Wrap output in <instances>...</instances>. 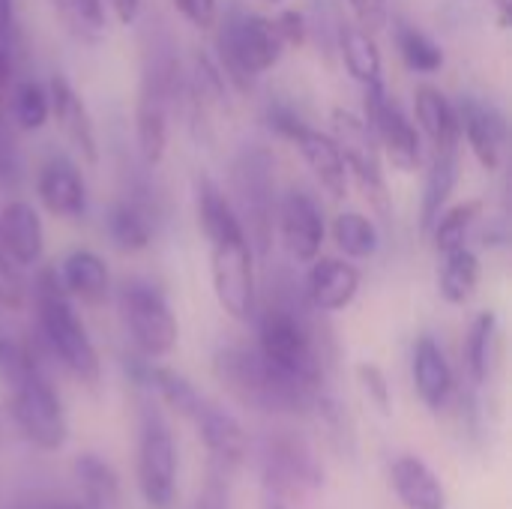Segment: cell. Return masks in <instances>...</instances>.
<instances>
[{
  "label": "cell",
  "instance_id": "cell-20",
  "mask_svg": "<svg viewBox=\"0 0 512 509\" xmlns=\"http://www.w3.org/2000/svg\"><path fill=\"white\" fill-rule=\"evenodd\" d=\"M291 144L300 150L303 162L309 165V171L318 177L321 189L330 195V198H345L348 195V168H345V159H342V150L336 144L333 135L321 132V129H312L309 123H303Z\"/></svg>",
  "mask_w": 512,
  "mask_h": 509
},
{
  "label": "cell",
  "instance_id": "cell-42",
  "mask_svg": "<svg viewBox=\"0 0 512 509\" xmlns=\"http://www.w3.org/2000/svg\"><path fill=\"white\" fill-rule=\"evenodd\" d=\"M273 27L285 48H300L306 42V18L297 9H285L273 18Z\"/></svg>",
  "mask_w": 512,
  "mask_h": 509
},
{
  "label": "cell",
  "instance_id": "cell-38",
  "mask_svg": "<svg viewBox=\"0 0 512 509\" xmlns=\"http://www.w3.org/2000/svg\"><path fill=\"white\" fill-rule=\"evenodd\" d=\"M36 369H42V363H39V357L33 354V348L18 345V342L0 336V384H3V387L12 390L15 384H21V381H24L30 372H36Z\"/></svg>",
  "mask_w": 512,
  "mask_h": 509
},
{
  "label": "cell",
  "instance_id": "cell-37",
  "mask_svg": "<svg viewBox=\"0 0 512 509\" xmlns=\"http://www.w3.org/2000/svg\"><path fill=\"white\" fill-rule=\"evenodd\" d=\"M60 21L84 42L105 36V3L102 0H51Z\"/></svg>",
  "mask_w": 512,
  "mask_h": 509
},
{
  "label": "cell",
  "instance_id": "cell-15",
  "mask_svg": "<svg viewBox=\"0 0 512 509\" xmlns=\"http://www.w3.org/2000/svg\"><path fill=\"white\" fill-rule=\"evenodd\" d=\"M189 420L195 423V429L210 453V471L231 477L249 456V438H246L243 426L228 411H222L219 405H213L207 399H201V405L195 408V414Z\"/></svg>",
  "mask_w": 512,
  "mask_h": 509
},
{
  "label": "cell",
  "instance_id": "cell-32",
  "mask_svg": "<svg viewBox=\"0 0 512 509\" xmlns=\"http://www.w3.org/2000/svg\"><path fill=\"white\" fill-rule=\"evenodd\" d=\"M108 237L111 243L120 249V252H144L153 240V228H150V219L147 213L135 204V201H117L111 210H108Z\"/></svg>",
  "mask_w": 512,
  "mask_h": 509
},
{
  "label": "cell",
  "instance_id": "cell-34",
  "mask_svg": "<svg viewBox=\"0 0 512 509\" xmlns=\"http://www.w3.org/2000/svg\"><path fill=\"white\" fill-rule=\"evenodd\" d=\"M333 240L348 258H372L381 246L375 222L363 213H339L333 222Z\"/></svg>",
  "mask_w": 512,
  "mask_h": 509
},
{
  "label": "cell",
  "instance_id": "cell-13",
  "mask_svg": "<svg viewBox=\"0 0 512 509\" xmlns=\"http://www.w3.org/2000/svg\"><path fill=\"white\" fill-rule=\"evenodd\" d=\"M363 108H366V123L375 135V141L384 147L387 159L399 171H417L420 165V135L414 123L405 117L399 102H393L384 90V84L363 87Z\"/></svg>",
  "mask_w": 512,
  "mask_h": 509
},
{
  "label": "cell",
  "instance_id": "cell-19",
  "mask_svg": "<svg viewBox=\"0 0 512 509\" xmlns=\"http://www.w3.org/2000/svg\"><path fill=\"white\" fill-rule=\"evenodd\" d=\"M48 99H51V117L57 120V126L66 135V141L81 153L84 162L96 165L99 162L96 129H93L90 111L81 102V96L75 93V87L63 75H57V78L48 81Z\"/></svg>",
  "mask_w": 512,
  "mask_h": 509
},
{
  "label": "cell",
  "instance_id": "cell-40",
  "mask_svg": "<svg viewBox=\"0 0 512 509\" xmlns=\"http://www.w3.org/2000/svg\"><path fill=\"white\" fill-rule=\"evenodd\" d=\"M357 381H360L363 393L369 396V402H372L384 417H390V414H393V393H390V384H387V375L381 372V366H375V363H360V366H357Z\"/></svg>",
  "mask_w": 512,
  "mask_h": 509
},
{
  "label": "cell",
  "instance_id": "cell-28",
  "mask_svg": "<svg viewBox=\"0 0 512 509\" xmlns=\"http://www.w3.org/2000/svg\"><path fill=\"white\" fill-rule=\"evenodd\" d=\"M495 357H498V315L480 312L471 321L468 336H465V348H462L465 372H468L474 387H483L492 378Z\"/></svg>",
  "mask_w": 512,
  "mask_h": 509
},
{
  "label": "cell",
  "instance_id": "cell-12",
  "mask_svg": "<svg viewBox=\"0 0 512 509\" xmlns=\"http://www.w3.org/2000/svg\"><path fill=\"white\" fill-rule=\"evenodd\" d=\"M333 138L342 150L348 177H354V183L360 186V192L369 198V204L378 213H387L390 195H387V180L381 171L378 141L369 129V123L363 117H357L354 111L336 108L333 111Z\"/></svg>",
  "mask_w": 512,
  "mask_h": 509
},
{
  "label": "cell",
  "instance_id": "cell-41",
  "mask_svg": "<svg viewBox=\"0 0 512 509\" xmlns=\"http://www.w3.org/2000/svg\"><path fill=\"white\" fill-rule=\"evenodd\" d=\"M171 6L198 30H210L219 21V3L216 0H171Z\"/></svg>",
  "mask_w": 512,
  "mask_h": 509
},
{
  "label": "cell",
  "instance_id": "cell-30",
  "mask_svg": "<svg viewBox=\"0 0 512 509\" xmlns=\"http://www.w3.org/2000/svg\"><path fill=\"white\" fill-rule=\"evenodd\" d=\"M195 210H198V225H201L207 240H219V237L243 231L234 204L228 201V195L210 177H201L195 183Z\"/></svg>",
  "mask_w": 512,
  "mask_h": 509
},
{
  "label": "cell",
  "instance_id": "cell-11",
  "mask_svg": "<svg viewBox=\"0 0 512 509\" xmlns=\"http://www.w3.org/2000/svg\"><path fill=\"white\" fill-rule=\"evenodd\" d=\"M210 276L225 315L249 321L255 315V267L252 246L243 231L210 240Z\"/></svg>",
  "mask_w": 512,
  "mask_h": 509
},
{
  "label": "cell",
  "instance_id": "cell-14",
  "mask_svg": "<svg viewBox=\"0 0 512 509\" xmlns=\"http://www.w3.org/2000/svg\"><path fill=\"white\" fill-rule=\"evenodd\" d=\"M276 219H279V234L285 249L291 252L294 261L300 264H312L321 255L324 246V213L318 207V201L303 192V189H291L279 207H276Z\"/></svg>",
  "mask_w": 512,
  "mask_h": 509
},
{
  "label": "cell",
  "instance_id": "cell-44",
  "mask_svg": "<svg viewBox=\"0 0 512 509\" xmlns=\"http://www.w3.org/2000/svg\"><path fill=\"white\" fill-rule=\"evenodd\" d=\"M357 24L369 33H378L387 24V0H348Z\"/></svg>",
  "mask_w": 512,
  "mask_h": 509
},
{
  "label": "cell",
  "instance_id": "cell-36",
  "mask_svg": "<svg viewBox=\"0 0 512 509\" xmlns=\"http://www.w3.org/2000/svg\"><path fill=\"white\" fill-rule=\"evenodd\" d=\"M396 45H399V54L405 60L408 69L414 72H423V75H432L444 66V51L441 45L426 36L423 30L411 27V24H399L396 27Z\"/></svg>",
  "mask_w": 512,
  "mask_h": 509
},
{
  "label": "cell",
  "instance_id": "cell-39",
  "mask_svg": "<svg viewBox=\"0 0 512 509\" xmlns=\"http://www.w3.org/2000/svg\"><path fill=\"white\" fill-rule=\"evenodd\" d=\"M27 300V282L21 276V267L3 252L0 246V309H21Z\"/></svg>",
  "mask_w": 512,
  "mask_h": 509
},
{
  "label": "cell",
  "instance_id": "cell-26",
  "mask_svg": "<svg viewBox=\"0 0 512 509\" xmlns=\"http://www.w3.org/2000/svg\"><path fill=\"white\" fill-rule=\"evenodd\" d=\"M60 285L69 297H78L84 303H99L108 294V267L105 261L90 249H72L63 264L57 267Z\"/></svg>",
  "mask_w": 512,
  "mask_h": 509
},
{
  "label": "cell",
  "instance_id": "cell-27",
  "mask_svg": "<svg viewBox=\"0 0 512 509\" xmlns=\"http://www.w3.org/2000/svg\"><path fill=\"white\" fill-rule=\"evenodd\" d=\"M339 51H342L345 69L351 72V78L357 84H363V87L384 84V78H381V72H384L381 51H378V42H375V36L369 30H363L360 24H342Z\"/></svg>",
  "mask_w": 512,
  "mask_h": 509
},
{
  "label": "cell",
  "instance_id": "cell-18",
  "mask_svg": "<svg viewBox=\"0 0 512 509\" xmlns=\"http://www.w3.org/2000/svg\"><path fill=\"white\" fill-rule=\"evenodd\" d=\"M360 270L351 261L342 258H315L306 276V297L315 312H342L354 303L360 291Z\"/></svg>",
  "mask_w": 512,
  "mask_h": 509
},
{
  "label": "cell",
  "instance_id": "cell-46",
  "mask_svg": "<svg viewBox=\"0 0 512 509\" xmlns=\"http://www.w3.org/2000/svg\"><path fill=\"white\" fill-rule=\"evenodd\" d=\"M15 180H18V159H15L12 144H6V138L0 132V183H12L15 186Z\"/></svg>",
  "mask_w": 512,
  "mask_h": 509
},
{
  "label": "cell",
  "instance_id": "cell-43",
  "mask_svg": "<svg viewBox=\"0 0 512 509\" xmlns=\"http://www.w3.org/2000/svg\"><path fill=\"white\" fill-rule=\"evenodd\" d=\"M267 123H270V129H273L276 135H282L285 141H291L294 132H297L306 120L294 111V105H288V102H270V108H267Z\"/></svg>",
  "mask_w": 512,
  "mask_h": 509
},
{
  "label": "cell",
  "instance_id": "cell-21",
  "mask_svg": "<svg viewBox=\"0 0 512 509\" xmlns=\"http://www.w3.org/2000/svg\"><path fill=\"white\" fill-rule=\"evenodd\" d=\"M0 246L18 267H33L42 258L45 249V231L39 213L21 201L12 198L0 210Z\"/></svg>",
  "mask_w": 512,
  "mask_h": 509
},
{
  "label": "cell",
  "instance_id": "cell-48",
  "mask_svg": "<svg viewBox=\"0 0 512 509\" xmlns=\"http://www.w3.org/2000/svg\"><path fill=\"white\" fill-rule=\"evenodd\" d=\"M12 27H15V9L12 0H0V39L9 42L12 39Z\"/></svg>",
  "mask_w": 512,
  "mask_h": 509
},
{
  "label": "cell",
  "instance_id": "cell-22",
  "mask_svg": "<svg viewBox=\"0 0 512 509\" xmlns=\"http://www.w3.org/2000/svg\"><path fill=\"white\" fill-rule=\"evenodd\" d=\"M411 372H414L417 396L423 399L426 408L441 411V408L450 405L453 390H456V378H453V369L447 363L444 348L432 336H420L417 339L414 360H411Z\"/></svg>",
  "mask_w": 512,
  "mask_h": 509
},
{
  "label": "cell",
  "instance_id": "cell-50",
  "mask_svg": "<svg viewBox=\"0 0 512 509\" xmlns=\"http://www.w3.org/2000/svg\"><path fill=\"white\" fill-rule=\"evenodd\" d=\"M0 438H3V429H0Z\"/></svg>",
  "mask_w": 512,
  "mask_h": 509
},
{
  "label": "cell",
  "instance_id": "cell-16",
  "mask_svg": "<svg viewBox=\"0 0 512 509\" xmlns=\"http://www.w3.org/2000/svg\"><path fill=\"white\" fill-rule=\"evenodd\" d=\"M456 117H459V132L468 141L474 159L486 171H498L501 159H504V144H507L504 114L492 102H483L477 96H465L456 105Z\"/></svg>",
  "mask_w": 512,
  "mask_h": 509
},
{
  "label": "cell",
  "instance_id": "cell-8",
  "mask_svg": "<svg viewBox=\"0 0 512 509\" xmlns=\"http://www.w3.org/2000/svg\"><path fill=\"white\" fill-rule=\"evenodd\" d=\"M9 393H12L9 411H12L15 429L24 435V441L42 453H57L69 438V423H66L63 402H60L54 384L48 381L45 369L30 372Z\"/></svg>",
  "mask_w": 512,
  "mask_h": 509
},
{
  "label": "cell",
  "instance_id": "cell-3",
  "mask_svg": "<svg viewBox=\"0 0 512 509\" xmlns=\"http://www.w3.org/2000/svg\"><path fill=\"white\" fill-rule=\"evenodd\" d=\"M216 48H219V69L225 81L234 84L237 90H249L252 78L273 69L285 54L273 18L246 15L237 9L225 15V21L219 24Z\"/></svg>",
  "mask_w": 512,
  "mask_h": 509
},
{
  "label": "cell",
  "instance_id": "cell-1",
  "mask_svg": "<svg viewBox=\"0 0 512 509\" xmlns=\"http://www.w3.org/2000/svg\"><path fill=\"white\" fill-rule=\"evenodd\" d=\"M213 372L219 384L246 408L258 414H276V417H297L312 414L318 396L324 387H309L282 369H276L270 360L261 357L258 348L228 345L219 348L213 357Z\"/></svg>",
  "mask_w": 512,
  "mask_h": 509
},
{
  "label": "cell",
  "instance_id": "cell-5",
  "mask_svg": "<svg viewBox=\"0 0 512 509\" xmlns=\"http://www.w3.org/2000/svg\"><path fill=\"white\" fill-rule=\"evenodd\" d=\"M276 159L267 147H246L237 153L231 165V189H234V210L240 225L261 255H267L273 243V222H276Z\"/></svg>",
  "mask_w": 512,
  "mask_h": 509
},
{
  "label": "cell",
  "instance_id": "cell-35",
  "mask_svg": "<svg viewBox=\"0 0 512 509\" xmlns=\"http://www.w3.org/2000/svg\"><path fill=\"white\" fill-rule=\"evenodd\" d=\"M9 114L18 123V129L24 132H36L48 123L51 117V99H48V87H42L39 81H21L12 87L9 96Z\"/></svg>",
  "mask_w": 512,
  "mask_h": 509
},
{
  "label": "cell",
  "instance_id": "cell-9",
  "mask_svg": "<svg viewBox=\"0 0 512 509\" xmlns=\"http://www.w3.org/2000/svg\"><path fill=\"white\" fill-rule=\"evenodd\" d=\"M177 63L171 57L153 60L144 72L138 105H135V138L147 165H159L168 147L171 105L180 96Z\"/></svg>",
  "mask_w": 512,
  "mask_h": 509
},
{
  "label": "cell",
  "instance_id": "cell-23",
  "mask_svg": "<svg viewBox=\"0 0 512 509\" xmlns=\"http://www.w3.org/2000/svg\"><path fill=\"white\" fill-rule=\"evenodd\" d=\"M390 483L405 509H447V489L420 456H399L390 465Z\"/></svg>",
  "mask_w": 512,
  "mask_h": 509
},
{
  "label": "cell",
  "instance_id": "cell-24",
  "mask_svg": "<svg viewBox=\"0 0 512 509\" xmlns=\"http://www.w3.org/2000/svg\"><path fill=\"white\" fill-rule=\"evenodd\" d=\"M78 501L87 509H120L123 489L117 471L96 453H78L72 462Z\"/></svg>",
  "mask_w": 512,
  "mask_h": 509
},
{
  "label": "cell",
  "instance_id": "cell-25",
  "mask_svg": "<svg viewBox=\"0 0 512 509\" xmlns=\"http://www.w3.org/2000/svg\"><path fill=\"white\" fill-rule=\"evenodd\" d=\"M414 111H417V123L423 135L432 141L435 150H459L462 132H459L456 105H450V99L438 87H429V84L417 87Z\"/></svg>",
  "mask_w": 512,
  "mask_h": 509
},
{
  "label": "cell",
  "instance_id": "cell-4",
  "mask_svg": "<svg viewBox=\"0 0 512 509\" xmlns=\"http://www.w3.org/2000/svg\"><path fill=\"white\" fill-rule=\"evenodd\" d=\"M258 351L285 375L324 387V357L309 321L294 306H270L258 321Z\"/></svg>",
  "mask_w": 512,
  "mask_h": 509
},
{
  "label": "cell",
  "instance_id": "cell-47",
  "mask_svg": "<svg viewBox=\"0 0 512 509\" xmlns=\"http://www.w3.org/2000/svg\"><path fill=\"white\" fill-rule=\"evenodd\" d=\"M111 15L120 21V24H132L138 18V9H141V0H102Z\"/></svg>",
  "mask_w": 512,
  "mask_h": 509
},
{
  "label": "cell",
  "instance_id": "cell-17",
  "mask_svg": "<svg viewBox=\"0 0 512 509\" xmlns=\"http://www.w3.org/2000/svg\"><path fill=\"white\" fill-rule=\"evenodd\" d=\"M36 195L48 213L60 219H81L87 210V186L66 156H48L36 177Z\"/></svg>",
  "mask_w": 512,
  "mask_h": 509
},
{
  "label": "cell",
  "instance_id": "cell-33",
  "mask_svg": "<svg viewBox=\"0 0 512 509\" xmlns=\"http://www.w3.org/2000/svg\"><path fill=\"white\" fill-rule=\"evenodd\" d=\"M483 216V201H465V204H456L450 210H441V216L435 219V225L429 228L432 240H435V249L444 255L450 249H459V246H468V234L474 231V225L480 222Z\"/></svg>",
  "mask_w": 512,
  "mask_h": 509
},
{
  "label": "cell",
  "instance_id": "cell-49",
  "mask_svg": "<svg viewBox=\"0 0 512 509\" xmlns=\"http://www.w3.org/2000/svg\"><path fill=\"white\" fill-rule=\"evenodd\" d=\"M264 3H282V0H264Z\"/></svg>",
  "mask_w": 512,
  "mask_h": 509
},
{
  "label": "cell",
  "instance_id": "cell-45",
  "mask_svg": "<svg viewBox=\"0 0 512 509\" xmlns=\"http://www.w3.org/2000/svg\"><path fill=\"white\" fill-rule=\"evenodd\" d=\"M12 87H15V78H12V57H9V45L0 39V117L9 114Z\"/></svg>",
  "mask_w": 512,
  "mask_h": 509
},
{
  "label": "cell",
  "instance_id": "cell-31",
  "mask_svg": "<svg viewBox=\"0 0 512 509\" xmlns=\"http://www.w3.org/2000/svg\"><path fill=\"white\" fill-rule=\"evenodd\" d=\"M477 288H480V258L468 246L444 252L441 273H438L441 297L453 306H465L477 294Z\"/></svg>",
  "mask_w": 512,
  "mask_h": 509
},
{
  "label": "cell",
  "instance_id": "cell-10",
  "mask_svg": "<svg viewBox=\"0 0 512 509\" xmlns=\"http://www.w3.org/2000/svg\"><path fill=\"white\" fill-rule=\"evenodd\" d=\"M138 489L153 509H165L177 495V447L156 408L141 411L138 429Z\"/></svg>",
  "mask_w": 512,
  "mask_h": 509
},
{
  "label": "cell",
  "instance_id": "cell-29",
  "mask_svg": "<svg viewBox=\"0 0 512 509\" xmlns=\"http://www.w3.org/2000/svg\"><path fill=\"white\" fill-rule=\"evenodd\" d=\"M456 183H459V150H435V159L423 186V204H420V222L426 234L441 216V210L447 207Z\"/></svg>",
  "mask_w": 512,
  "mask_h": 509
},
{
  "label": "cell",
  "instance_id": "cell-6",
  "mask_svg": "<svg viewBox=\"0 0 512 509\" xmlns=\"http://www.w3.org/2000/svg\"><path fill=\"white\" fill-rule=\"evenodd\" d=\"M255 465L270 498H291L324 486L321 459L309 441L291 429L264 432L255 444Z\"/></svg>",
  "mask_w": 512,
  "mask_h": 509
},
{
  "label": "cell",
  "instance_id": "cell-2",
  "mask_svg": "<svg viewBox=\"0 0 512 509\" xmlns=\"http://www.w3.org/2000/svg\"><path fill=\"white\" fill-rule=\"evenodd\" d=\"M36 321L39 339L48 354L78 381L96 384L99 381V354L90 342L87 327L75 315V306L60 285L57 270H42L36 279Z\"/></svg>",
  "mask_w": 512,
  "mask_h": 509
},
{
  "label": "cell",
  "instance_id": "cell-7",
  "mask_svg": "<svg viewBox=\"0 0 512 509\" xmlns=\"http://www.w3.org/2000/svg\"><path fill=\"white\" fill-rule=\"evenodd\" d=\"M117 309L141 357L156 360L174 351L180 327L165 294L156 285L144 279H126L117 291Z\"/></svg>",
  "mask_w": 512,
  "mask_h": 509
}]
</instances>
